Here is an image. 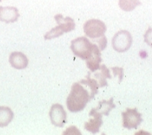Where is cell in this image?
Wrapping results in <instances>:
<instances>
[{"label":"cell","mask_w":152,"mask_h":135,"mask_svg":"<svg viewBox=\"0 0 152 135\" xmlns=\"http://www.w3.org/2000/svg\"><path fill=\"white\" fill-rule=\"evenodd\" d=\"M10 63L14 69H24L28 66V60L22 52H14L10 55Z\"/></svg>","instance_id":"11"},{"label":"cell","mask_w":152,"mask_h":135,"mask_svg":"<svg viewBox=\"0 0 152 135\" xmlns=\"http://www.w3.org/2000/svg\"><path fill=\"white\" fill-rule=\"evenodd\" d=\"M54 18L57 22L58 26L45 35L44 37L45 40H49V39L59 37L64 33L73 31L75 28L74 20L70 17L64 18L61 14H57L55 15Z\"/></svg>","instance_id":"2"},{"label":"cell","mask_w":152,"mask_h":135,"mask_svg":"<svg viewBox=\"0 0 152 135\" xmlns=\"http://www.w3.org/2000/svg\"><path fill=\"white\" fill-rule=\"evenodd\" d=\"M1 1H2V0H0V2H1Z\"/></svg>","instance_id":"19"},{"label":"cell","mask_w":152,"mask_h":135,"mask_svg":"<svg viewBox=\"0 0 152 135\" xmlns=\"http://www.w3.org/2000/svg\"><path fill=\"white\" fill-rule=\"evenodd\" d=\"M114 71V73L115 74H119V82H121V79H122L123 77V69L121 68H118V67H116V68H112Z\"/></svg>","instance_id":"18"},{"label":"cell","mask_w":152,"mask_h":135,"mask_svg":"<svg viewBox=\"0 0 152 135\" xmlns=\"http://www.w3.org/2000/svg\"><path fill=\"white\" fill-rule=\"evenodd\" d=\"M145 42L152 47V28H148L145 34Z\"/></svg>","instance_id":"17"},{"label":"cell","mask_w":152,"mask_h":135,"mask_svg":"<svg viewBox=\"0 0 152 135\" xmlns=\"http://www.w3.org/2000/svg\"><path fill=\"white\" fill-rule=\"evenodd\" d=\"M93 45L86 37H79L72 41L71 49L75 55L87 60L92 53Z\"/></svg>","instance_id":"3"},{"label":"cell","mask_w":152,"mask_h":135,"mask_svg":"<svg viewBox=\"0 0 152 135\" xmlns=\"http://www.w3.org/2000/svg\"><path fill=\"white\" fill-rule=\"evenodd\" d=\"M87 75V80H81L80 81V83L84 84V85H88L89 88H90V90H91V99L94 98L95 94L98 93V88H99V85H98V82L95 79H91V74L90 73H88Z\"/></svg>","instance_id":"15"},{"label":"cell","mask_w":152,"mask_h":135,"mask_svg":"<svg viewBox=\"0 0 152 135\" xmlns=\"http://www.w3.org/2000/svg\"><path fill=\"white\" fill-rule=\"evenodd\" d=\"M89 101H91V95L81 83L76 82L73 84L66 101L68 109L74 113L82 111L86 107Z\"/></svg>","instance_id":"1"},{"label":"cell","mask_w":152,"mask_h":135,"mask_svg":"<svg viewBox=\"0 0 152 135\" xmlns=\"http://www.w3.org/2000/svg\"><path fill=\"white\" fill-rule=\"evenodd\" d=\"M119 6L125 12L133 11L137 6L141 5L139 0H119Z\"/></svg>","instance_id":"16"},{"label":"cell","mask_w":152,"mask_h":135,"mask_svg":"<svg viewBox=\"0 0 152 135\" xmlns=\"http://www.w3.org/2000/svg\"><path fill=\"white\" fill-rule=\"evenodd\" d=\"M19 13L18 9L13 6H0V21L6 23H12L18 20Z\"/></svg>","instance_id":"9"},{"label":"cell","mask_w":152,"mask_h":135,"mask_svg":"<svg viewBox=\"0 0 152 135\" xmlns=\"http://www.w3.org/2000/svg\"><path fill=\"white\" fill-rule=\"evenodd\" d=\"M102 61V57H101V50L100 48L97 46L96 45H93L92 53L90 57L86 60L87 66L91 72H94L95 71L98 70L100 68V63Z\"/></svg>","instance_id":"10"},{"label":"cell","mask_w":152,"mask_h":135,"mask_svg":"<svg viewBox=\"0 0 152 135\" xmlns=\"http://www.w3.org/2000/svg\"><path fill=\"white\" fill-rule=\"evenodd\" d=\"M84 31L88 37L92 39L104 36L107 28L104 22L99 19H90L84 25Z\"/></svg>","instance_id":"4"},{"label":"cell","mask_w":152,"mask_h":135,"mask_svg":"<svg viewBox=\"0 0 152 135\" xmlns=\"http://www.w3.org/2000/svg\"><path fill=\"white\" fill-rule=\"evenodd\" d=\"M114 98H111L109 101H101L99 103H98V107L94 108L97 112H98L101 115H106V116H108L109 115L110 111L111 110L115 108V104L113 103Z\"/></svg>","instance_id":"13"},{"label":"cell","mask_w":152,"mask_h":135,"mask_svg":"<svg viewBox=\"0 0 152 135\" xmlns=\"http://www.w3.org/2000/svg\"><path fill=\"white\" fill-rule=\"evenodd\" d=\"M132 44V37L130 32L126 30H121L114 35L112 39V46L115 51L124 52L128 51Z\"/></svg>","instance_id":"5"},{"label":"cell","mask_w":152,"mask_h":135,"mask_svg":"<svg viewBox=\"0 0 152 135\" xmlns=\"http://www.w3.org/2000/svg\"><path fill=\"white\" fill-rule=\"evenodd\" d=\"M49 117L52 124L56 127L62 128L67 122V114L63 106L59 104H55L51 107Z\"/></svg>","instance_id":"7"},{"label":"cell","mask_w":152,"mask_h":135,"mask_svg":"<svg viewBox=\"0 0 152 135\" xmlns=\"http://www.w3.org/2000/svg\"><path fill=\"white\" fill-rule=\"evenodd\" d=\"M14 117V114L10 107H0V128H4L10 124Z\"/></svg>","instance_id":"12"},{"label":"cell","mask_w":152,"mask_h":135,"mask_svg":"<svg viewBox=\"0 0 152 135\" xmlns=\"http://www.w3.org/2000/svg\"><path fill=\"white\" fill-rule=\"evenodd\" d=\"M89 117H92V118L85 124V129L92 134H96L99 132L100 128L102 127L103 120L102 118V115L97 112L94 108L89 112Z\"/></svg>","instance_id":"8"},{"label":"cell","mask_w":152,"mask_h":135,"mask_svg":"<svg viewBox=\"0 0 152 135\" xmlns=\"http://www.w3.org/2000/svg\"><path fill=\"white\" fill-rule=\"evenodd\" d=\"M121 115L123 117V127L127 129H137L142 122L141 114L137 111V108H127Z\"/></svg>","instance_id":"6"},{"label":"cell","mask_w":152,"mask_h":135,"mask_svg":"<svg viewBox=\"0 0 152 135\" xmlns=\"http://www.w3.org/2000/svg\"><path fill=\"white\" fill-rule=\"evenodd\" d=\"M99 69L101 70L100 72L96 73L95 76L99 80V87H105L108 85V83L106 82V78H111V76L110 74L109 70H108L104 65H101Z\"/></svg>","instance_id":"14"}]
</instances>
